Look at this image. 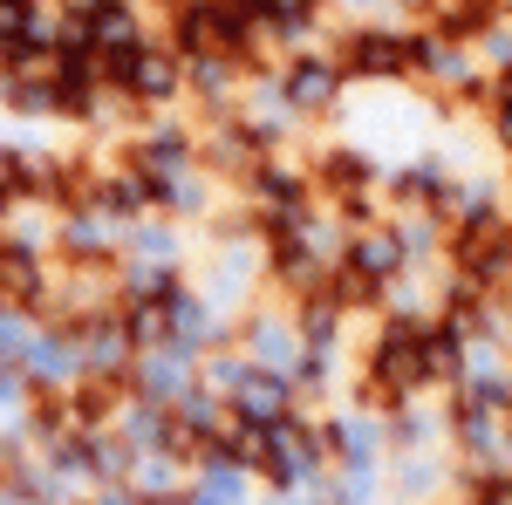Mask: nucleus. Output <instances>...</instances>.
I'll list each match as a JSON object with an SVG mask.
<instances>
[{"label": "nucleus", "mask_w": 512, "mask_h": 505, "mask_svg": "<svg viewBox=\"0 0 512 505\" xmlns=\"http://www.w3.org/2000/svg\"><path fill=\"white\" fill-rule=\"evenodd\" d=\"M403 62H431V41H390V35H355L349 41V69H403Z\"/></svg>", "instance_id": "f257e3e1"}, {"label": "nucleus", "mask_w": 512, "mask_h": 505, "mask_svg": "<svg viewBox=\"0 0 512 505\" xmlns=\"http://www.w3.org/2000/svg\"><path fill=\"white\" fill-rule=\"evenodd\" d=\"M0 205H7V185H0Z\"/></svg>", "instance_id": "0eeeda50"}, {"label": "nucleus", "mask_w": 512, "mask_h": 505, "mask_svg": "<svg viewBox=\"0 0 512 505\" xmlns=\"http://www.w3.org/2000/svg\"><path fill=\"white\" fill-rule=\"evenodd\" d=\"M287 89H294V103H321V96L335 89V76H328L321 62H301V69L287 76Z\"/></svg>", "instance_id": "39448f33"}, {"label": "nucleus", "mask_w": 512, "mask_h": 505, "mask_svg": "<svg viewBox=\"0 0 512 505\" xmlns=\"http://www.w3.org/2000/svg\"><path fill=\"white\" fill-rule=\"evenodd\" d=\"M280 403H287V383L280 376H267V369H246L239 376V410L246 417H274Z\"/></svg>", "instance_id": "7ed1b4c3"}, {"label": "nucleus", "mask_w": 512, "mask_h": 505, "mask_svg": "<svg viewBox=\"0 0 512 505\" xmlns=\"http://www.w3.org/2000/svg\"><path fill=\"white\" fill-rule=\"evenodd\" d=\"M499 130H506V144H512V103H506V117H499Z\"/></svg>", "instance_id": "423d86ee"}, {"label": "nucleus", "mask_w": 512, "mask_h": 505, "mask_svg": "<svg viewBox=\"0 0 512 505\" xmlns=\"http://www.w3.org/2000/svg\"><path fill=\"white\" fill-rule=\"evenodd\" d=\"M396 260H403V239L396 233H369V239H355V253H349V267H362L355 280H390Z\"/></svg>", "instance_id": "f03ea898"}, {"label": "nucleus", "mask_w": 512, "mask_h": 505, "mask_svg": "<svg viewBox=\"0 0 512 505\" xmlns=\"http://www.w3.org/2000/svg\"><path fill=\"white\" fill-rule=\"evenodd\" d=\"M171 62H164L158 48H144V55H137V69H130V89H144V96H171Z\"/></svg>", "instance_id": "20e7f679"}]
</instances>
